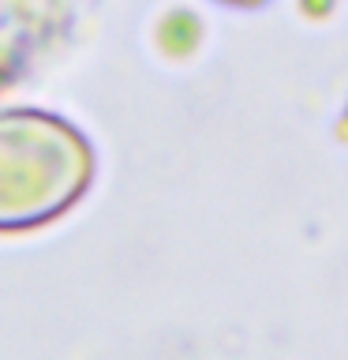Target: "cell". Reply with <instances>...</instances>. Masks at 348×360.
<instances>
[{"label": "cell", "instance_id": "cell-1", "mask_svg": "<svg viewBox=\"0 0 348 360\" xmlns=\"http://www.w3.org/2000/svg\"><path fill=\"white\" fill-rule=\"evenodd\" d=\"M94 180V146L72 120L41 109H0V233L64 218Z\"/></svg>", "mask_w": 348, "mask_h": 360}]
</instances>
